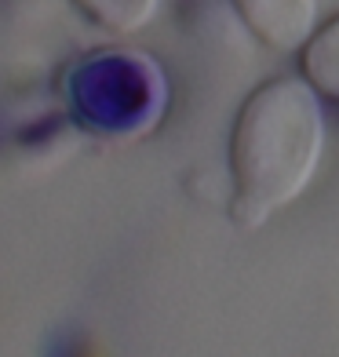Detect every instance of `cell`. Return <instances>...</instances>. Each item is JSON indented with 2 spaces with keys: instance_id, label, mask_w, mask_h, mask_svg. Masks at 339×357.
Masks as SVG:
<instances>
[{
  "instance_id": "1",
  "label": "cell",
  "mask_w": 339,
  "mask_h": 357,
  "mask_svg": "<svg viewBox=\"0 0 339 357\" xmlns=\"http://www.w3.org/2000/svg\"><path fill=\"white\" fill-rule=\"evenodd\" d=\"M325 117L317 91L299 77H273L237 109L230 132V175L237 226H259L292 204L317 172Z\"/></svg>"
},
{
  "instance_id": "2",
  "label": "cell",
  "mask_w": 339,
  "mask_h": 357,
  "mask_svg": "<svg viewBox=\"0 0 339 357\" xmlns=\"http://www.w3.org/2000/svg\"><path fill=\"white\" fill-rule=\"evenodd\" d=\"M66 95L77 117L99 135H139L160 117L165 77L146 55L103 52L66 73Z\"/></svg>"
},
{
  "instance_id": "3",
  "label": "cell",
  "mask_w": 339,
  "mask_h": 357,
  "mask_svg": "<svg viewBox=\"0 0 339 357\" xmlns=\"http://www.w3.org/2000/svg\"><path fill=\"white\" fill-rule=\"evenodd\" d=\"M237 19L270 47H299L314 33L317 0H230Z\"/></svg>"
},
{
  "instance_id": "4",
  "label": "cell",
  "mask_w": 339,
  "mask_h": 357,
  "mask_svg": "<svg viewBox=\"0 0 339 357\" xmlns=\"http://www.w3.org/2000/svg\"><path fill=\"white\" fill-rule=\"evenodd\" d=\"M303 73H306V84L314 91L339 102V19H332L325 29H317V33L306 40Z\"/></svg>"
},
{
  "instance_id": "5",
  "label": "cell",
  "mask_w": 339,
  "mask_h": 357,
  "mask_svg": "<svg viewBox=\"0 0 339 357\" xmlns=\"http://www.w3.org/2000/svg\"><path fill=\"white\" fill-rule=\"evenodd\" d=\"M73 4L113 33H132V29L146 26L157 8V0H73Z\"/></svg>"
}]
</instances>
